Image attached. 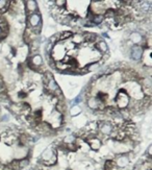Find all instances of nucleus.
Returning a JSON list of instances; mask_svg holds the SVG:
<instances>
[{"mask_svg":"<svg viewBox=\"0 0 152 170\" xmlns=\"http://www.w3.org/2000/svg\"><path fill=\"white\" fill-rule=\"evenodd\" d=\"M87 106H88L89 109L93 110V111H98V110L104 109V103L101 102L97 98L96 96H90L88 99H87Z\"/></svg>","mask_w":152,"mask_h":170,"instance_id":"nucleus-5","label":"nucleus"},{"mask_svg":"<svg viewBox=\"0 0 152 170\" xmlns=\"http://www.w3.org/2000/svg\"><path fill=\"white\" fill-rule=\"evenodd\" d=\"M97 128H98L99 132L102 135V136H111L113 135V132L115 131V127L113 125V123H111L109 121H100L97 124Z\"/></svg>","mask_w":152,"mask_h":170,"instance_id":"nucleus-3","label":"nucleus"},{"mask_svg":"<svg viewBox=\"0 0 152 170\" xmlns=\"http://www.w3.org/2000/svg\"><path fill=\"white\" fill-rule=\"evenodd\" d=\"M116 103L118 109H126L127 107L130 103V97H129V94L127 92V90L125 89H120L116 96Z\"/></svg>","mask_w":152,"mask_h":170,"instance_id":"nucleus-1","label":"nucleus"},{"mask_svg":"<svg viewBox=\"0 0 152 170\" xmlns=\"http://www.w3.org/2000/svg\"><path fill=\"white\" fill-rule=\"evenodd\" d=\"M96 38H97V36L94 34H86L83 37L84 41H95Z\"/></svg>","mask_w":152,"mask_h":170,"instance_id":"nucleus-20","label":"nucleus"},{"mask_svg":"<svg viewBox=\"0 0 152 170\" xmlns=\"http://www.w3.org/2000/svg\"><path fill=\"white\" fill-rule=\"evenodd\" d=\"M99 66H100V64H99V62H98V63H92V64H89V66L87 67V71L91 72V71H93V70H96V69H98V68H99Z\"/></svg>","mask_w":152,"mask_h":170,"instance_id":"nucleus-19","label":"nucleus"},{"mask_svg":"<svg viewBox=\"0 0 152 170\" xmlns=\"http://www.w3.org/2000/svg\"><path fill=\"white\" fill-rule=\"evenodd\" d=\"M43 65V57L40 54H34L28 61V66L34 70H38Z\"/></svg>","mask_w":152,"mask_h":170,"instance_id":"nucleus-6","label":"nucleus"},{"mask_svg":"<svg viewBox=\"0 0 152 170\" xmlns=\"http://www.w3.org/2000/svg\"><path fill=\"white\" fill-rule=\"evenodd\" d=\"M45 87H46L47 91H48L51 95H53V96H59L62 93L61 89H59L58 85H57V82L55 81L54 77H52L51 79H49V81L45 84Z\"/></svg>","mask_w":152,"mask_h":170,"instance_id":"nucleus-4","label":"nucleus"},{"mask_svg":"<svg viewBox=\"0 0 152 170\" xmlns=\"http://www.w3.org/2000/svg\"><path fill=\"white\" fill-rule=\"evenodd\" d=\"M81 100H83V97H81V95H78V96L74 99V104H79Z\"/></svg>","mask_w":152,"mask_h":170,"instance_id":"nucleus-23","label":"nucleus"},{"mask_svg":"<svg viewBox=\"0 0 152 170\" xmlns=\"http://www.w3.org/2000/svg\"><path fill=\"white\" fill-rule=\"evenodd\" d=\"M72 36V32L71 31H63V32H61V34H56V40L57 41H64V40H67V39H69L70 37Z\"/></svg>","mask_w":152,"mask_h":170,"instance_id":"nucleus-16","label":"nucleus"},{"mask_svg":"<svg viewBox=\"0 0 152 170\" xmlns=\"http://www.w3.org/2000/svg\"><path fill=\"white\" fill-rule=\"evenodd\" d=\"M75 142H76V137L74 136V135H72V134L67 135V136L63 139V143L65 145H67V146L75 144Z\"/></svg>","mask_w":152,"mask_h":170,"instance_id":"nucleus-12","label":"nucleus"},{"mask_svg":"<svg viewBox=\"0 0 152 170\" xmlns=\"http://www.w3.org/2000/svg\"><path fill=\"white\" fill-rule=\"evenodd\" d=\"M92 22H93L95 25L102 23V22H103V16H102V15H96V16L93 17V19H92Z\"/></svg>","mask_w":152,"mask_h":170,"instance_id":"nucleus-18","label":"nucleus"},{"mask_svg":"<svg viewBox=\"0 0 152 170\" xmlns=\"http://www.w3.org/2000/svg\"><path fill=\"white\" fill-rule=\"evenodd\" d=\"M147 154H148V157H151L152 156V145L150 144L148 146V148H147Z\"/></svg>","mask_w":152,"mask_h":170,"instance_id":"nucleus-24","label":"nucleus"},{"mask_svg":"<svg viewBox=\"0 0 152 170\" xmlns=\"http://www.w3.org/2000/svg\"><path fill=\"white\" fill-rule=\"evenodd\" d=\"M26 9L29 13H34L38 9V4H37L36 0H27L26 1Z\"/></svg>","mask_w":152,"mask_h":170,"instance_id":"nucleus-13","label":"nucleus"},{"mask_svg":"<svg viewBox=\"0 0 152 170\" xmlns=\"http://www.w3.org/2000/svg\"><path fill=\"white\" fill-rule=\"evenodd\" d=\"M87 142H88L89 146L91 147V149H93V150H99L102 146V141L99 138H97V137L89 138L87 140Z\"/></svg>","mask_w":152,"mask_h":170,"instance_id":"nucleus-10","label":"nucleus"},{"mask_svg":"<svg viewBox=\"0 0 152 170\" xmlns=\"http://www.w3.org/2000/svg\"><path fill=\"white\" fill-rule=\"evenodd\" d=\"M28 154V147L23 146V145H20V146L17 147L15 149L14 156L16 160H22V159H26V156Z\"/></svg>","mask_w":152,"mask_h":170,"instance_id":"nucleus-8","label":"nucleus"},{"mask_svg":"<svg viewBox=\"0 0 152 170\" xmlns=\"http://www.w3.org/2000/svg\"><path fill=\"white\" fill-rule=\"evenodd\" d=\"M81 107L78 106V104H73L71 107H70L69 112H70V115H71L72 117H75V116H78L79 114L81 113Z\"/></svg>","mask_w":152,"mask_h":170,"instance_id":"nucleus-14","label":"nucleus"},{"mask_svg":"<svg viewBox=\"0 0 152 170\" xmlns=\"http://www.w3.org/2000/svg\"><path fill=\"white\" fill-rule=\"evenodd\" d=\"M54 2H55L57 6H63V5H66L67 0H54Z\"/></svg>","mask_w":152,"mask_h":170,"instance_id":"nucleus-21","label":"nucleus"},{"mask_svg":"<svg viewBox=\"0 0 152 170\" xmlns=\"http://www.w3.org/2000/svg\"><path fill=\"white\" fill-rule=\"evenodd\" d=\"M1 32H2V29H1V28H0V34H1Z\"/></svg>","mask_w":152,"mask_h":170,"instance_id":"nucleus-25","label":"nucleus"},{"mask_svg":"<svg viewBox=\"0 0 152 170\" xmlns=\"http://www.w3.org/2000/svg\"><path fill=\"white\" fill-rule=\"evenodd\" d=\"M28 23L29 25H30L31 27H37L39 25H42L41 23V16H40L39 14H36V13H32L29 15L28 17Z\"/></svg>","mask_w":152,"mask_h":170,"instance_id":"nucleus-11","label":"nucleus"},{"mask_svg":"<svg viewBox=\"0 0 152 170\" xmlns=\"http://www.w3.org/2000/svg\"><path fill=\"white\" fill-rule=\"evenodd\" d=\"M95 1H100V0H95Z\"/></svg>","mask_w":152,"mask_h":170,"instance_id":"nucleus-26","label":"nucleus"},{"mask_svg":"<svg viewBox=\"0 0 152 170\" xmlns=\"http://www.w3.org/2000/svg\"><path fill=\"white\" fill-rule=\"evenodd\" d=\"M41 157H42V161H43L46 165H53L54 163H56V161H57L55 150H54V148L52 146L47 147V148L43 151Z\"/></svg>","mask_w":152,"mask_h":170,"instance_id":"nucleus-2","label":"nucleus"},{"mask_svg":"<svg viewBox=\"0 0 152 170\" xmlns=\"http://www.w3.org/2000/svg\"><path fill=\"white\" fill-rule=\"evenodd\" d=\"M130 40L136 45H138L139 43H141V42H142V40H143V37H142V34H140V32L134 31V32H133V34H130Z\"/></svg>","mask_w":152,"mask_h":170,"instance_id":"nucleus-15","label":"nucleus"},{"mask_svg":"<svg viewBox=\"0 0 152 170\" xmlns=\"http://www.w3.org/2000/svg\"><path fill=\"white\" fill-rule=\"evenodd\" d=\"M129 156L127 154H119L118 157H116V161H115V165L118 166L119 168H125V167L128 166L129 164Z\"/></svg>","mask_w":152,"mask_h":170,"instance_id":"nucleus-7","label":"nucleus"},{"mask_svg":"<svg viewBox=\"0 0 152 170\" xmlns=\"http://www.w3.org/2000/svg\"><path fill=\"white\" fill-rule=\"evenodd\" d=\"M7 5V0H0V9H3Z\"/></svg>","mask_w":152,"mask_h":170,"instance_id":"nucleus-22","label":"nucleus"},{"mask_svg":"<svg viewBox=\"0 0 152 170\" xmlns=\"http://www.w3.org/2000/svg\"><path fill=\"white\" fill-rule=\"evenodd\" d=\"M97 49H98L101 53H104V52H106L108 50V44L105 43V41H102L101 40V41H99L98 44H97Z\"/></svg>","mask_w":152,"mask_h":170,"instance_id":"nucleus-17","label":"nucleus"},{"mask_svg":"<svg viewBox=\"0 0 152 170\" xmlns=\"http://www.w3.org/2000/svg\"><path fill=\"white\" fill-rule=\"evenodd\" d=\"M143 48L139 45H134L130 49V57L133 61H140L143 57Z\"/></svg>","mask_w":152,"mask_h":170,"instance_id":"nucleus-9","label":"nucleus"}]
</instances>
